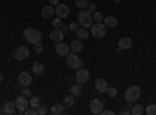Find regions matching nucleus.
<instances>
[{
    "mask_svg": "<svg viewBox=\"0 0 156 115\" xmlns=\"http://www.w3.org/2000/svg\"><path fill=\"white\" fill-rule=\"evenodd\" d=\"M23 39L27 42H31V44H37L42 39V33L36 28H27L23 31Z\"/></svg>",
    "mask_w": 156,
    "mask_h": 115,
    "instance_id": "obj_1",
    "label": "nucleus"
},
{
    "mask_svg": "<svg viewBox=\"0 0 156 115\" xmlns=\"http://www.w3.org/2000/svg\"><path fill=\"white\" fill-rule=\"evenodd\" d=\"M92 12H89V11H80L78 12V25H81L83 28H89V27H92Z\"/></svg>",
    "mask_w": 156,
    "mask_h": 115,
    "instance_id": "obj_2",
    "label": "nucleus"
},
{
    "mask_svg": "<svg viewBox=\"0 0 156 115\" xmlns=\"http://www.w3.org/2000/svg\"><path fill=\"white\" fill-rule=\"evenodd\" d=\"M139 98H140V87L131 86L125 90V100L128 101V103H136Z\"/></svg>",
    "mask_w": 156,
    "mask_h": 115,
    "instance_id": "obj_3",
    "label": "nucleus"
},
{
    "mask_svg": "<svg viewBox=\"0 0 156 115\" xmlns=\"http://www.w3.org/2000/svg\"><path fill=\"white\" fill-rule=\"evenodd\" d=\"M90 33H92L94 37L100 39V37H105L106 36V25L103 22H97V23H92L90 27Z\"/></svg>",
    "mask_w": 156,
    "mask_h": 115,
    "instance_id": "obj_4",
    "label": "nucleus"
},
{
    "mask_svg": "<svg viewBox=\"0 0 156 115\" xmlns=\"http://www.w3.org/2000/svg\"><path fill=\"white\" fill-rule=\"evenodd\" d=\"M103 101L98 100V98H94V100H90V103H89V109H90V113H94V115H100L101 110H103Z\"/></svg>",
    "mask_w": 156,
    "mask_h": 115,
    "instance_id": "obj_5",
    "label": "nucleus"
},
{
    "mask_svg": "<svg viewBox=\"0 0 156 115\" xmlns=\"http://www.w3.org/2000/svg\"><path fill=\"white\" fill-rule=\"evenodd\" d=\"M66 61H67V67H70V69H75V70H78L80 67H83V62H81V59L78 58L76 55H67L66 56Z\"/></svg>",
    "mask_w": 156,
    "mask_h": 115,
    "instance_id": "obj_6",
    "label": "nucleus"
},
{
    "mask_svg": "<svg viewBox=\"0 0 156 115\" xmlns=\"http://www.w3.org/2000/svg\"><path fill=\"white\" fill-rule=\"evenodd\" d=\"M89 76H90L89 70H86V69L80 67V69L76 70V75H75V79H76V83H80V84H84V83H87V79H89Z\"/></svg>",
    "mask_w": 156,
    "mask_h": 115,
    "instance_id": "obj_7",
    "label": "nucleus"
},
{
    "mask_svg": "<svg viewBox=\"0 0 156 115\" xmlns=\"http://www.w3.org/2000/svg\"><path fill=\"white\" fill-rule=\"evenodd\" d=\"M30 56V50L28 47H25V45H20L16 48V52H14V58L17 61H23V59H27Z\"/></svg>",
    "mask_w": 156,
    "mask_h": 115,
    "instance_id": "obj_8",
    "label": "nucleus"
},
{
    "mask_svg": "<svg viewBox=\"0 0 156 115\" xmlns=\"http://www.w3.org/2000/svg\"><path fill=\"white\" fill-rule=\"evenodd\" d=\"M55 14H56L58 17H61V19H66V17L70 14V9H69V6H67V5H64V3H58V5H56V8H55Z\"/></svg>",
    "mask_w": 156,
    "mask_h": 115,
    "instance_id": "obj_9",
    "label": "nucleus"
},
{
    "mask_svg": "<svg viewBox=\"0 0 156 115\" xmlns=\"http://www.w3.org/2000/svg\"><path fill=\"white\" fill-rule=\"evenodd\" d=\"M14 103H16V107H17V110H19L20 113H23V110H25V109H27V107L30 106V103H28V98H25L23 95L17 96Z\"/></svg>",
    "mask_w": 156,
    "mask_h": 115,
    "instance_id": "obj_10",
    "label": "nucleus"
},
{
    "mask_svg": "<svg viewBox=\"0 0 156 115\" xmlns=\"http://www.w3.org/2000/svg\"><path fill=\"white\" fill-rule=\"evenodd\" d=\"M19 84L22 86V87H27V86H30L31 84V75L28 73V72H22V73H19Z\"/></svg>",
    "mask_w": 156,
    "mask_h": 115,
    "instance_id": "obj_11",
    "label": "nucleus"
},
{
    "mask_svg": "<svg viewBox=\"0 0 156 115\" xmlns=\"http://www.w3.org/2000/svg\"><path fill=\"white\" fill-rule=\"evenodd\" d=\"M69 52H70V47H69V45H66L62 41H61V42H56V53H58L59 56H67Z\"/></svg>",
    "mask_w": 156,
    "mask_h": 115,
    "instance_id": "obj_12",
    "label": "nucleus"
},
{
    "mask_svg": "<svg viewBox=\"0 0 156 115\" xmlns=\"http://www.w3.org/2000/svg\"><path fill=\"white\" fill-rule=\"evenodd\" d=\"M108 81L106 79H103V78H98L97 81H95V90L98 92V93H103V92H106L108 90Z\"/></svg>",
    "mask_w": 156,
    "mask_h": 115,
    "instance_id": "obj_13",
    "label": "nucleus"
},
{
    "mask_svg": "<svg viewBox=\"0 0 156 115\" xmlns=\"http://www.w3.org/2000/svg\"><path fill=\"white\" fill-rule=\"evenodd\" d=\"M50 39L53 42H61L64 39V33L61 31V28H53V31L50 33Z\"/></svg>",
    "mask_w": 156,
    "mask_h": 115,
    "instance_id": "obj_14",
    "label": "nucleus"
},
{
    "mask_svg": "<svg viewBox=\"0 0 156 115\" xmlns=\"http://www.w3.org/2000/svg\"><path fill=\"white\" fill-rule=\"evenodd\" d=\"M16 103H14V101H8V103H5L3 104V112L6 113V115H12V113H14L16 112Z\"/></svg>",
    "mask_w": 156,
    "mask_h": 115,
    "instance_id": "obj_15",
    "label": "nucleus"
},
{
    "mask_svg": "<svg viewBox=\"0 0 156 115\" xmlns=\"http://www.w3.org/2000/svg\"><path fill=\"white\" fill-rule=\"evenodd\" d=\"M103 23L106 25V28H115L117 23H119V20H117L114 16H106L105 19H103Z\"/></svg>",
    "mask_w": 156,
    "mask_h": 115,
    "instance_id": "obj_16",
    "label": "nucleus"
},
{
    "mask_svg": "<svg viewBox=\"0 0 156 115\" xmlns=\"http://www.w3.org/2000/svg\"><path fill=\"white\" fill-rule=\"evenodd\" d=\"M131 45H133V41L129 39V37H120L119 39V48H122V50L131 48Z\"/></svg>",
    "mask_w": 156,
    "mask_h": 115,
    "instance_id": "obj_17",
    "label": "nucleus"
},
{
    "mask_svg": "<svg viewBox=\"0 0 156 115\" xmlns=\"http://www.w3.org/2000/svg\"><path fill=\"white\" fill-rule=\"evenodd\" d=\"M70 50L73 53H78V52H81L83 50V42H81V39H75V41H72L70 42Z\"/></svg>",
    "mask_w": 156,
    "mask_h": 115,
    "instance_id": "obj_18",
    "label": "nucleus"
},
{
    "mask_svg": "<svg viewBox=\"0 0 156 115\" xmlns=\"http://www.w3.org/2000/svg\"><path fill=\"white\" fill-rule=\"evenodd\" d=\"M53 14H55V8H53V5H47V6L42 8V17L48 19V17H53Z\"/></svg>",
    "mask_w": 156,
    "mask_h": 115,
    "instance_id": "obj_19",
    "label": "nucleus"
},
{
    "mask_svg": "<svg viewBox=\"0 0 156 115\" xmlns=\"http://www.w3.org/2000/svg\"><path fill=\"white\" fill-rule=\"evenodd\" d=\"M50 112L53 113V115H61V113H64V104H61V103H55V104H51Z\"/></svg>",
    "mask_w": 156,
    "mask_h": 115,
    "instance_id": "obj_20",
    "label": "nucleus"
},
{
    "mask_svg": "<svg viewBox=\"0 0 156 115\" xmlns=\"http://www.w3.org/2000/svg\"><path fill=\"white\" fill-rule=\"evenodd\" d=\"M70 93H72L73 96H80V95L83 93V87H81V84H80V83L73 84V86L70 87Z\"/></svg>",
    "mask_w": 156,
    "mask_h": 115,
    "instance_id": "obj_21",
    "label": "nucleus"
},
{
    "mask_svg": "<svg viewBox=\"0 0 156 115\" xmlns=\"http://www.w3.org/2000/svg\"><path fill=\"white\" fill-rule=\"evenodd\" d=\"M62 104L66 106V107H72L75 104V96L72 93L70 95H66V98H64V101H62Z\"/></svg>",
    "mask_w": 156,
    "mask_h": 115,
    "instance_id": "obj_22",
    "label": "nucleus"
},
{
    "mask_svg": "<svg viewBox=\"0 0 156 115\" xmlns=\"http://www.w3.org/2000/svg\"><path fill=\"white\" fill-rule=\"evenodd\" d=\"M31 70H33L34 75H41V73L44 72V66H42L41 62H34V64H33V67H31Z\"/></svg>",
    "mask_w": 156,
    "mask_h": 115,
    "instance_id": "obj_23",
    "label": "nucleus"
},
{
    "mask_svg": "<svg viewBox=\"0 0 156 115\" xmlns=\"http://www.w3.org/2000/svg\"><path fill=\"white\" fill-rule=\"evenodd\" d=\"M28 103H30L31 107H36V109H37L39 106H41V98H39V96H30Z\"/></svg>",
    "mask_w": 156,
    "mask_h": 115,
    "instance_id": "obj_24",
    "label": "nucleus"
},
{
    "mask_svg": "<svg viewBox=\"0 0 156 115\" xmlns=\"http://www.w3.org/2000/svg\"><path fill=\"white\" fill-rule=\"evenodd\" d=\"M144 112H145V110H144V107H142L140 104H134L133 109H131V113H133V115H142Z\"/></svg>",
    "mask_w": 156,
    "mask_h": 115,
    "instance_id": "obj_25",
    "label": "nucleus"
},
{
    "mask_svg": "<svg viewBox=\"0 0 156 115\" xmlns=\"http://www.w3.org/2000/svg\"><path fill=\"white\" fill-rule=\"evenodd\" d=\"M76 37H78V39H81V41L87 39V37H89L87 30H76Z\"/></svg>",
    "mask_w": 156,
    "mask_h": 115,
    "instance_id": "obj_26",
    "label": "nucleus"
},
{
    "mask_svg": "<svg viewBox=\"0 0 156 115\" xmlns=\"http://www.w3.org/2000/svg\"><path fill=\"white\" fill-rule=\"evenodd\" d=\"M75 5H76V8H80V9H84V8H87V0H75Z\"/></svg>",
    "mask_w": 156,
    "mask_h": 115,
    "instance_id": "obj_27",
    "label": "nucleus"
},
{
    "mask_svg": "<svg viewBox=\"0 0 156 115\" xmlns=\"http://www.w3.org/2000/svg\"><path fill=\"white\" fill-rule=\"evenodd\" d=\"M106 93H108L109 98H115V96H117V89H115V87H108Z\"/></svg>",
    "mask_w": 156,
    "mask_h": 115,
    "instance_id": "obj_28",
    "label": "nucleus"
},
{
    "mask_svg": "<svg viewBox=\"0 0 156 115\" xmlns=\"http://www.w3.org/2000/svg\"><path fill=\"white\" fill-rule=\"evenodd\" d=\"M145 113H148V115H156V104H150V106L145 109Z\"/></svg>",
    "mask_w": 156,
    "mask_h": 115,
    "instance_id": "obj_29",
    "label": "nucleus"
},
{
    "mask_svg": "<svg viewBox=\"0 0 156 115\" xmlns=\"http://www.w3.org/2000/svg\"><path fill=\"white\" fill-rule=\"evenodd\" d=\"M23 113H25V115H36V113H37V109L30 106V107H27V109L23 110Z\"/></svg>",
    "mask_w": 156,
    "mask_h": 115,
    "instance_id": "obj_30",
    "label": "nucleus"
},
{
    "mask_svg": "<svg viewBox=\"0 0 156 115\" xmlns=\"http://www.w3.org/2000/svg\"><path fill=\"white\" fill-rule=\"evenodd\" d=\"M20 93H22V95H23L25 98H30V96H31V90H30V86H27V87H23Z\"/></svg>",
    "mask_w": 156,
    "mask_h": 115,
    "instance_id": "obj_31",
    "label": "nucleus"
},
{
    "mask_svg": "<svg viewBox=\"0 0 156 115\" xmlns=\"http://www.w3.org/2000/svg\"><path fill=\"white\" fill-rule=\"evenodd\" d=\"M62 19L61 17H56V19H53V28H61L62 27Z\"/></svg>",
    "mask_w": 156,
    "mask_h": 115,
    "instance_id": "obj_32",
    "label": "nucleus"
},
{
    "mask_svg": "<svg viewBox=\"0 0 156 115\" xmlns=\"http://www.w3.org/2000/svg\"><path fill=\"white\" fill-rule=\"evenodd\" d=\"M92 17H94V20H95V22H103V14H101V12H98V11H95V12H94Z\"/></svg>",
    "mask_w": 156,
    "mask_h": 115,
    "instance_id": "obj_33",
    "label": "nucleus"
},
{
    "mask_svg": "<svg viewBox=\"0 0 156 115\" xmlns=\"http://www.w3.org/2000/svg\"><path fill=\"white\" fill-rule=\"evenodd\" d=\"M47 112H48V109H47L45 106H42V104L37 107V113H39V115H45Z\"/></svg>",
    "mask_w": 156,
    "mask_h": 115,
    "instance_id": "obj_34",
    "label": "nucleus"
},
{
    "mask_svg": "<svg viewBox=\"0 0 156 115\" xmlns=\"http://www.w3.org/2000/svg\"><path fill=\"white\" fill-rule=\"evenodd\" d=\"M42 50H44V48H42V45L39 44V42L34 44V52H36V53H42Z\"/></svg>",
    "mask_w": 156,
    "mask_h": 115,
    "instance_id": "obj_35",
    "label": "nucleus"
},
{
    "mask_svg": "<svg viewBox=\"0 0 156 115\" xmlns=\"http://www.w3.org/2000/svg\"><path fill=\"white\" fill-rule=\"evenodd\" d=\"M69 30H72V31L76 33V30H78V22H72V23L69 25Z\"/></svg>",
    "mask_w": 156,
    "mask_h": 115,
    "instance_id": "obj_36",
    "label": "nucleus"
},
{
    "mask_svg": "<svg viewBox=\"0 0 156 115\" xmlns=\"http://www.w3.org/2000/svg\"><path fill=\"white\" fill-rule=\"evenodd\" d=\"M100 115H114V110H105V109H103Z\"/></svg>",
    "mask_w": 156,
    "mask_h": 115,
    "instance_id": "obj_37",
    "label": "nucleus"
},
{
    "mask_svg": "<svg viewBox=\"0 0 156 115\" xmlns=\"http://www.w3.org/2000/svg\"><path fill=\"white\" fill-rule=\"evenodd\" d=\"M87 11H89V12H95V5H92V3L87 5Z\"/></svg>",
    "mask_w": 156,
    "mask_h": 115,
    "instance_id": "obj_38",
    "label": "nucleus"
},
{
    "mask_svg": "<svg viewBox=\"0 0 156 115\" xmlns=\"http://www.w3.org/2000/svg\"><path fill=\"white\" fill-rule=\"evenodd\" d=\"M61 31H62L64 34H67V33H69V27H66V25H62V27H61Z\"/></svg>",
    "mask_w": 156,
    "mask_h": 115,
    "instance_id": "obj_39",
    "label": "nucleus"
},
{
    "mask_svg": "<svg viewBox=\"0 0 156 115\" xmlns=\"http://www.w3.org/2000/svg\"><path fill=\"white\" fill-rule=\"evenodd\" d=\"M48 2H50V5H58L59 0H48Z\"/></svg>",
    "mask_w": 156,
    "mask_h": 115,
    "instance_id": "obj_40",
    "label": "nucleus"
},
{
    "mask_svg": "<svg viewBox=\"0 0 156 115\" xmlns=\"http://www.w3.org/2000/svg\"><path fill=\"white\" fill-rule=\"evenodd\" d=\"M112 2H122V0H112Z\"/></svg>",
    "mask_w": 156,
    "mask_h": 115,
    "instance_id": "obj_41",
    "label": "nucleus"
},
{
    "mask_svg": "<svg viewBox=\"0 0 156 115\" xmlns=\"http://www.w3.org/2000/svg\"><path fill=\"white\" fill-rule=\"evenodd\" d=\"M2 112H3V109H2V107H0V113H2Z\"/></svg>",
    "mask_w": 156,
    "mask_h": 115,
    "instance_id": "obj_42",
    "label": "nucleus"
},
{
    "mask_svg": "<svg viewBox=\"0 0 156 115\" xmlns=\"http://www.w3.org/2000/svg\"><path fill=\"white\" fill-rule=\"evenodd\" d=\"M0 81H2V73H0Z\"/></svg>",
    "mask_w": 156,
    "mask_h": 115,
    "instance_id": "obj_43",
    "label": "nucleus"
}]
</instances>
